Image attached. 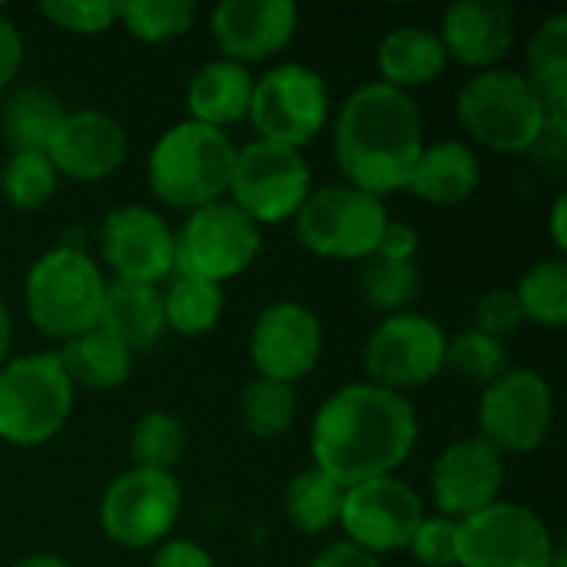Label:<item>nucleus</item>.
<instances>
[{
    "label": "nucleus",
    "instance_id": "44",
    "mask_svg": "<svg viewBox=\"0 0 567 567\" xmlns=\"http://www.w3.org/2000/svg\"><path fill=\"white\" fill-rule=\"evenodd\" d=\"M20 63H23V40H20V30L13 27L10 17L0 13V90H7V86L17 80Z\"/></svg>",
    "mask_w": 567,
    "mask_h": 567
},
{
    "label": "nucleus",
    "instance_id": "41",
    "mask_svg": "<svg viewBox=\"0 0 567 567\" xmlns=\"http://www.w3.org/2000/svg\"><path fill=\"white\" fill-rule=\"evenodd\" d=\"M415 252H419V233H415V226L389 219L385 229H382V236H379L375 259H385V262H415Z\"/></svg>",
    "mask_w": 567,
    "mask_h": 567
},
{
    "label": "nucleus",
    "instance_id": "24",
    "mask_svg": "<svg viewBox=\"0 0 567 567\" xmlns=\"http://www.w3.org/2000/svg\"><path fill=\"white\" fill-rule=\"evenodd\" d=\"M482 183V163L462 140H439L425 146L415 159L409 186L419 199L432 206H458Z\"/></svg>",
    "mask_w": 567,
    "mask_h": 567
},
{
    "label": "nucleus",
    "instance_id": "26",
    "mask_svg": "<svg viewBox=\"0 0 567 567\" xmlns=\"http://www.w3.org/2000/svg\"><path fill=\"white\" fill-rule=\"evenodd\" d=\"M66 110L63 100L47 86H20L0 110V130L13 153H47Z\"/></svg>",
    "mask_w": 567,
    "mask_h": 567
},
{
    "label": "nucleus",
    "instance_id": "6",
    "mask_svg": "<svg viewBox=\"0 0 567 567\" xmlns=\"http://www.w3.org/2000/svg\"><path fill=\"white\" fill-rule=\"evenodd\" d=\"M73 412V385L56 352H33L0 365V439L33 449L63 432Z\"/></svg>",
    "mask_w": 567,
    "mask_h": 567
},
{
    "label": "nucleus",
    "instance_id": "16",
    "mask_svg": "<svg viewBox=\"0 0 567 567\" xmlns=\"http://www.w3.org/2000/svg\"><path fill=\"white\" fill-rule=\"evenodd\" d=\"M100 256L120 282L163 286L176 262L173 229L150 206H120L100 226Z\"/></svg>",
    "mask_w": 567,
    "mask_h": 567
},
{
    "label": "nucleus",
    "instance_id": "27",
    "mask_svg": "<svg viewBox=\"0 0 567 567\" xmlns=\"http://www.w3.org/2000/svg\"><path fill=\"white\" fill-rule=\"evenodd\" d=\"M56 355L73 389L80 385L90 392H110V389H120L133 372V355L100 329H90L63 342Z\"/></svg>",
    "mask_w": 567,
    "mask_h": 567
},
{
    "label": "nucleus",
    "instance_id": "28",
    "mask_svg": "<svg viewBox=\"0 0 567 567\" xmlns=\"http://www.w3.org/2000/svg\"><path fill=\"white\" fill-rule=\"evenodd\" d=\"M525 80L551 116H567V13L548 17L528 43Z\"/></svg>",
    "mask_w": 567,
    "mask_h": 567
},
{
    "label": "nucleus",
    "instance_id": "40",
    "mask_svg": "<svg viewBox=\"0 0 567 567\" xmlns=\"http://www.w3.org/2000/svg\"><path fill=\"white\" fill-rule=\"evenodd\" d=\"M525 326V312H522V302L515 296V289H488L478 306H475V329L492 336V339H508L512 332H518Z\"/></svg>",
    "mask_w": 567,
    "mask_h": 567
},
{
    "label": "nucleus",
    "instance_id": "32",
    "mask_svg": "<svg viewBox=\"0 0 567 567\" xmlns=\"http://www.w3.org/2000/svg\"><path fill=\"white\" fill-rule=\"evenodd\" d=\"M239 415H243V429L249 435H256V439H279V435H286L292 429V422L299 415L296 389L256 375L243 389Z\"/></svg>",
    "mask_w": 567,
    "mask_h": 567
},
{
    "label": "nucleus",
    "instance_id": "33",
    "mask_svg": "<svg viewBox=\"0 0 567 567\" xmlns=\"http://www.w3.org/2000/svg\"><path fill=\"white\" fill-rule=\"evenodd\" d=\"M362 299L379 316H399L409 312V306L419 299L422 276L415 262H385V259H365L362 279H359Z\"/></svg>",
    "mask_w": 567,
    "mask_h": 567
},
{
    "label": "nucleus",
    "instance_id": "46",
    "mask_svg": "<svg viewBox=\"0 0 567 567\" xmlns=\"http://www.w3.org/2000/svg\"><path fill=\"white\" fill-rule=\"evenodd\" d=\"M565 219H567V196L565 193H558V199H555V206H551V239H555L558 256L567 249Z\"/></svg>",
    "mask_w": 567,
    "mask_h": 567
},
{
    "label": "nucleus",
    "instance_id": "5",
    "mask_svg": "<svg viewBox=\"0 0 567 567\" xmlns=\"http://www.w3.org/2000/svg\"><path fill=\"white\" fill-rule=\"evenodd\" d=\"M455 113L465 133L495 153H528L551 116L525 73L508 66L472 73L458 90Z\"/></svg>",
    "mask_w": 567,
    "mask_h": 567
},
{
    "label": "nucleus",
    "instance_id": "49",
    "mask_svg": "<svg viewBox=\"0 0 567 567\" xmlns=\"http://www.w3.org/2000/svg\"><path fill=\"white\" fill-rule=\"evenodd\" d=\"M551 567H565V551H561V548L555 551V558H551Z\"/></svg>",
    "mask_w": 567,
    "mask_h": 567
},
{
    "label": "nucleus",
    "instance_id": "19",
    "mask_svg": "<svg viewBox=\"0 0 567 567\" xmlns=\"http://www.w3.org/2000/svg\"><path fill=\"white\" fill-rule=\"evenodd\" d=\"M299 27V10L292 0H223L213 7L209 33L233 63H259L282 53Z\"/></svg>",
    "mask_w": 567,
    "mask_h": 567
},
{
    "label": "nucleus",
    "instance_id": "18",
    "mask_svg": "<svg viewBox=\"0 0 567 567\" xmlns=\"http://www.w3.org/2000/svg\"><path fill=\"white\" fill-rule=\"evenodd\" d=\"M505 488V455L492 449L485 439H458L452 442L432 465L429 492L439 515L452 522H465L488 505L502 502Z\"/></svg>",
    "mask_w": 567,
    "mask_h": 567
},
{
    "label": "nucleus",
    "instance_id": "30",
    "mask_svg": "<svg viewBox=\"0 0 567 567\" xmlns=\"http://www.w3.org/2000/svg\"><path fill=\"white\" fill-rule=\"evenodd\" d=\"M342 498H346V488L342 485H336L319 468H306V472H299L289 482L286 495H282V512H286V522L296 532H302V535H322V532H329V528L339 525Z\"/></svg>",
    "mask_w": 567,
    "mask_h": 567
},
{
    "label": "nucleus",
    "instance_id": "9",
    "mask_svg": "<svg viewBox=\"0 0 567 567\" xmlns=\"http://www.w3.org/2000/svg\"><path fill=\"white\" fill-rule=\"evenodd\" d=\"M256 140L302 150L329 123V86L306 63H279L252 83L249 116Z\"/></svg>",
    "mask_w": 567,
    "mask_h": 567
},
{
    "label": "nucleus",
    "instance_id": "2",
    "mask_svg": "<svg viewBox=\"0 0 567 567\" xmlns=\"http://www.w3.org/2000/svg\"><path fill=\"white\" fill-rule=\"evenodd\" d=\"M422 150L419 103L382 80L349 93L336 116V159L346 183L379 199L409 186Z\"/></svg>",
    "mask_w": 567,
    "mask_h": 567
},
{
    "label": "nucleus",
    "instance_id": "21",
    "mask_svg": "<svg viewBox=\"0 0 567 567\" xmlns=\"http://www.w3.org/2000/svg\"><path fill=\"white\" fill-rule=\"evenodd\" d=\"M515 13L502 0H458L445 10L439 40L449 60L465 66L492 70L515 47Z\"/></svg>",
    "mask_w": 567,
    "mask_h": 567
},
{
    "label": "nucleus",
    "instance_id": "37",
    "mask_svg": "<svg viewBox=\"0 0 567 567\" xmlns=\"http://www.w3.org/2000/svg\"><path fill=\"white\" fill-rule=\"evenodd\" d=\"M445 369H452L458 379L485 389L512 369L508 365V346L502 339L478 332V329L458 332L455 339L445 342Z\"/></svg>",
    "mask_w": 567,
    "mask_h": 567
},
{
    "label": "nucleus",
    "instance_id": "38",
    "mask_svg": "<svg viewBox=\"0 0 567 567\" xmlns=\"http://www.w3.org/2000/svg\"><path fill=\"white\" fill-rule=\"evenodd\" d=\"M116 0H43L40 13L66 33H106L116 23Z\"/></svg>",
    "mask_w": 567,
    "mask_h": 567
},
{
    "label": "nucleus",
    "instance_id": "47",
    "mask_svg": "<svg viewBox=\"0 0 567 567\" xmlns=\"http://www.w3.org/2000/svg\"><path fill=\"white\" fill-rule=\"evenodd\" d=\"M10 342H13V319H10V309L0 302V365L10 359Z\"/></svg>",
    "mask_w": 567,
    "mask_h": 567
},
{
    "label": "nucleus",
    "instance_id": "22",
    "mask_svg": "<svg viewBox=\"0 0 567 567\" xmlns=\"http://www.w3.org/2000/svg\"><path fill=\"white\" fill-rule=\"evenodd\" d=\"M96 329L116 339L130 355L150 352L166 332L159 286H140V282H120V279L106 282Z\"/></svg>",
    "mask_w": 567,
    "mask_h": 567
},
{
    "label": "nucleus",
    "instance_id": "23",
    "mask_svg": "<svg viewBox=\"0 0 567 567\" xmlns=\"http://www.w3.org/2000/svg\"><path fill=\"white\" fill-rule=\"evenodd\" d=\"M252 83L256 76L249 73V66L233 63V60H209L206 66H199L186 86V110L193 123L223 130L236 126L249 116V103H252Z\"/></svg>",
    "mask_w": 567,
    "mask_h": 567
},
{
    "label": "nucleus",
    "instance_id": "39",
    "mask_svg": "<svg viewBox=\"0 0 567 567\" xmlns=\"http://www.w3.org/2000/svg\"><path fill=\"white\" fill-rule=\"evenodd\" d=\"M409 551L422 567H455L458 522H452L445 515H425L409 542Z\"/></svg>",
    "mask_w": 567,
    "mask_h": 567
},
{
    "label": "nucleus",
    "instance_id": "29",
    "mask_svg": "<svg viewBox=\"0 0 567 567\" xmlns=\"http://www.w3.org/2000/svg\"><path fill=\"white\" fill-rule=\"evenodd\" d=\"M159 292H163L166 329H173L179 336H189V339L206 336L223 319L226 296H223V286H216V282L173 272L166 279V289H159Z\"/></svg>",
    "mask_w": 567,
    "mask_h": 567
},
{
    "label": "nucleus",
    "instance_id": "42",
    "mask_svg": "<svg viewBox=\"0 0 567 567\" xmlns=\"http://www.w3.org/2000/svg\"><path fill=\"white\" fill-rule=\"evenodd\" d=\"M528 156L545 166V169H561L567 156V116H548L542 136L535 140V146L528 150Z\"/></svg>",
    "mask_w": 567,
    "mask_h": 567
},
{
    "label": "nucleus",
    "instance_id": "15",
    "mask_svg": "<svg viewBox=\"0 0 567 567\" xmlns=\"http://www.w3.org/2000/svg\"><path fill=\"white\" fill-rule=\"evenodd\" d=\"M422 518L425 505L419 492L402 478L389 475L346 488L339 528L346 532L349 545L382 558L392 551H405Z\"/></svg>",
    "mask_w": 567,
    "mask_h": 567
},
{
    "label": "nucleus",
    "instance_id": "3",
    "mask_svg": "<svg viewBox=\"0 0 567 567\" xmlns=\"http://www.w3.org/2000/svg\"><path fill=\"white\" fill-rule=\"evenodd\" d=\"M236 150L239 146L223 130L193 120L169 126L153 143L146 159V179L153 196L163 206L183 213L226 199Z\"/></svg>",
    "mask_w": 567,
    "mask_h": 567
},
{
    "label": "nucleus",
    "instance_id": "8",
    "mask_svg": "<svg viewBox=\"0 0 567 567\" xmlns=\"http://www.w3.org/2000/svg\"><path fill=\"white\" fill-rule=\"evenodd\" d=\"M296 239L322 259L355 262L372 259L379 236L389 223L385 203L349 183L312 189L292 216Z\"/></svg>",
    "mask_w": 567,
    "mask_h": 567
},
{
    "label": "nucleus",
    "instance_id": "13",
    "mask_svg": "<svg viewBox=\"0 0 567 567\" xmlns=\"http://www.w3.org/2000/svg\"><path fill=\"white\" fill-rule=\"evenodd\" d=\"M555 551L545 518L518 502H495L458 522L455 567H551Z\"/></svg>",
    "mask_w": 567,
    "mask_h": 567
},
{
    "label": "nucleus",
    "instance_id": "14",
    "mask_svg": "<svg viewBox=\"0 0 567 567\" xmlns=\"http://www.w3.org/2000/svg\"><path fill=\"white\" fill-rule=\"evenodd\" d=\"M445 342L442 326L422 312H399L382 319L362 352V365L372 385L405 395L412 389L429 385L445 369Z\"/></svg>",
    "mask_w": 567,
    "mask_h": 567
},
{
    "label": "nucleus",
    "instance_id": "36",
    "mask_svg": "<svg viewBox=\"0 0 567 567\" xmlns=\"http://www.w3.org/2000/svg\"><path fill=\"white\" fill-rule=\"evenodd\" d=\"M193 0H126L116 10V20L143 43H169L183 37L193 27Z\"/></svg>",
    "mask_w": 567,
    "mask_h": 567
},
{
    "label": "nucleus",
    "instance_id": "17",
    "mask_svg": "<svg viewBox=\"0 0 567 567\" xmlns=\"http://www.w3.org/2000/svg\"><path fill=\"white\" fill-rule=\"evenodd\" d=\"M249 359L259 379L296 385L316 372L322 359V322L319 316L292 299L272 302L259 312L249 336Z\"/></svg>",
    "mask_w": 567,
    "mask_h": 567
},
{
    "label": "nucleus",
    "instance_id": "31",
    "mask_svg": "<svg viewBox=\"0 0 567 567\" xmlns=\"http://www.w3.org/2000/svg\"><path fill=\"white\" fill-rule=\"evenodd\" d=\"M515 296L522 302L525 322H535L542 329H565L567 326V262L565 256L542 259L525 269V276L515 286Z\"/></svg>",
    "mask_w": 567,
    "mask_h": 567
},
{
    "label": "nucleus",
    "instance_id": "1",
    "mask_svg": "<svg viewBox=\"0 0 567 567\" xmlns=\"http://www.w3.org/2000/svg\"><path fill=\"white\" fill-rule=\"evenodd\" d=\"M419 442V415L405 395L372 382H352L332 392L312 419V468L336 485L352 488L395 475Z\"/></svg>",
    "mask_w": 567,
    "mask_h": 567
},
{
    "label": "nucleus",
    "instance_id": "45",
    "mask_svg": "<svg viewBox=\"0 0 567 567\" xmlns=\"http://www.w3.org/2000/svg\"><path fill=\"white\" fill-rule=\"evenodd\" d=\"M312 567H382V558H375V555H369V551H362V548H355V545H349L342 538V542L326 545L316 555Z\"/></svg>",
    "mask_w": 567,
    "mask_h": 567
},
{
    "label": "nucleus",
    "instance_id": "48",
    "mask_svg": "<svg viewBox=\"0 0 567 567\" xmlns=\"http://www.w3.org/2000/svg\"><path fill=\"white\" fill-rule=\"evenodd\" d=\"M13 567H70L63 558H56V555H50V551H37V555H27V558H20Z\"/></svg>",
    "mask_w": 567,
    "mask_h": 567
},
{
    "label": "nucleus",
    "instance_id": "4",
    "mask_svg": "<svg viewBox=\"0 0 567 567\" xmlns=\"http://www.w3.org/2000/svg\"><path fill=\"white\" fill-rule=\"evenodd\" d=\"M103 292L106 279L83 246H53L23 279V306L33 329L56 342L96 329Z\"/></svg>",
    "mask_w": 567,
    "mask_h": 567
},
{
    "label": "nucleus",
    "instance_id": "43",
    "mask_svg": "<svg viewBox=\"0 0 567 567\" xmlns=\"http://www.w3.org/2000/svg\"><path fill=\"white\" fill-rule=\"evenodd\" d=\"M150 567H216V558L196 545V542H186V538H169L159 545V551L153 555V565Z\"/></svg>",
    "mask_w": 567,
    "mask_h": 567
},
{
    "label": "nucleus",
    "instance_id": "11",
    "mask_svg": "<svg viewBox=\"0 0 567 567\" xmlns=\"http://www.w3.org/2000/svg\"><path fill=\"white\" fill-rule=\"evenodd\" d=\"M183 488L173 472L130 468L123 472L100 502L103 535L130 551L163 545L179 522Z\"/></svg>",
    "mask_w": 567,
    "mask_h": 567
},
{
    "label": "nucleus",
    "instance_id": "25",
    "mask_svg": "<svg viewBox=\"0 0 567 567\" xmlns=\"http://www.w3.org/2000/svg\"><path fill=\"white\" fill-rule=\"evenodd\" d=\"M375 63L382 73V83H389L402 93H412L415 86L439 80L449 66V56H445V47L435 30L405 23L382 37Z\"/></svg>",
    "mask_w": 567,
    "mask_h": 567
},
{
    "label": "nucleus",
    "instance_id": "7",
    "mask_svg": "<svg viewBox=\"0 0 567 567\" xmlns=\"http://www.w3.org/2000/svg\"><path fill=\"white\" fill-rule=\"evenodd\" d=\"M259 246L262 229L236 203L216 199L193 209L183 226L173 229V272L223 286L256 262Z\"/></svg>",
    "mask_w": 567,
    "mask_h": 567
},
{
    "label": "nucleus",
    "instance_id": "20",
    "mask_svg": "<svg viewBox=\"0 0 567 567\" xmlns=\"http://www.w3.org/2000/svg\"><path fill=\"white\" fill-rule=\"evenodd\" d=\"M130 153L126 130L116 116L103 110H66L60 130L47 146V159L53 169L76 183L106 179L123 166Z\"/></svg>",
    "mask_w": 567,
    "mask_h": 567
},
{
    "label": "nucleus",
    "instance_id": "12",
    "mask_svg": "<svg viewBox=\"0 0 567 567\" xmlns=\"http://www.w3.org/2000/svg\"><path fill=\"white\" fill-rule=\"evenodd\" d=\"M555 425L551 385L532 369H508L485 385L478 402V439L502 455L538 452Z\"/></svg>",
    "mask_w": 567,
    "mask_h": 567
},
{
    "label": "nucleus",
    "instance_id": "10",
    "mask_svg": "<svg viewBox=\"0 0 567 567\" xmlns=\"http://www.w3.org/2000/svg\"><path fill=\"white\" fill-rule=\"evenodd\" d=\"M312 193V173L299 150L252 140L236 150L229 203H236L259 229L286 223Z\"/></svg>",
    "mask_w": 567,
    "mask_h": 567
},
{
    "label": "nucleus",
    "instance_id": "34",
    "mask_svg": "<svg viewBox=\"0 0 567 567\" xmlns=\"http://www.w3.org/2000/svg\"><path fill=\"white\" fill-rule=\"evenodd\" d=\"M56 183H60V173L53 169L47 153H10L0 173V193L20 213L43 209L53 199Z\"/></svg>",
    "mask_w": 567,
    "mask_h": 567
},
{
    "label": "nucleus",
    "instance_id": "35",
    "mask_svg": "<svg viewBox=\"0 0 567 567\" xmlns=\"http://www.w3.org/2000/svg\"><path fill=\"white\" fill-rule=\"evenodd\" d=\"M130 452L136 468L173 472L186 452V429L173 412H146L133 425Z\"/></svg>",
    "mask_w": 567,
    "mask_h": 567
}]
</instances>
